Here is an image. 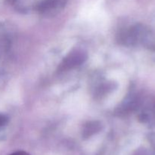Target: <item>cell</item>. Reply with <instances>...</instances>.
<instances>
[{
  "label": "cell",
  "mask_w": 155,
  "mask_h": 155,
  "mask_svg": "<svg viewBox=\"0 0 155 155\" xmlns=\"http://www.w3.org/2000/svg\"><path fill=\"white\" fill-rule=\"evenodd\" d=\"M68 0H42L37 5V11L41 15L52 16L64 8Z\"/></svg>",
  "instance_id": "3"
},
{
  "label": "cell",
  "mask_w": 155,
  "mask_h": 155,
  "mask_svg": "<svg viewBox=\"0 0 155 155\" xmlns=\"http://www.w3.org/2000/svg\"><path fill=\"white\" fill-rule=\"evenodd\" d=\"M2 49H3L2 44L1 43V40H0V59H1L2 54Z\"/></svg>",
  "instance_id": "8"
},
{
  "label": "cell",
  "mask_w": 155,
  "mask_h": 155,
  "mask_svg": "<svg viewBox=\"0 0 155 155\" xmlns=\"http://www.w3.org/2000/svg\"><path fill=\"white\" fill-rule=\"evenodd\" d=\"M118 37L120 42L127 46L145 45L151 42L152 33L147 26L137 24L122 30Z\"/></svg>",
  "instance_id": "1"
},
{
  "label": "cell",
  "mask_w": 155,
  "mask_h": 155,
  "mask_svg": "<svg viewBox=\"0 0 155 155\" xmlns=\"http://www.w3.org/2000/svg\"><path fill=\"white\" fill-rule=\"evenodd\" d=\"M9 122L8 117L6 114L2 113H0V129L5 127Z\"/></svg>",
  "instance_id": "6"
},
{
  "label": "cell",
  "mask_w": 155,
  "mask_h": 155,
  "mask_svg": "<svg viewBox=\"0 0 155 155\" xmlns=\"http://www.w3.org/2000/svg\"><path fill=\"white\" fill-rule=\"evenodd\" d=\"M100 129H101V124H99L98 121H89L84 126L83 133L88 136L92 133H95V132L98 131Z\"/></svg>",
  "instance_id": "5"
},
{
  "label": "cell",
  "mask_w": 155,
  "mask_h": 155,
  "mask_svg": "<svg viewBox=\"0 0 155 155\" xmlns=\"http://www.w3.org/2000/svg\"><path fill=\"white\" fill-rule=\"evenodd\" d=\"M88 58L86 51L81 48L74 49L68 53L58 66L59 72H64L74 69L83 64Z\"/></svg>",
  "instance_id": "2"
},
{
  "label": "cell",
  "mask_w": 155,
  "mask_h": 155,
  "mask_svg": "<svg viewBox=\"0 0 155 155\" xmlns=\"http://www.w3.org/2000/svg\"><path fill=\"white\" fill-rule=\"evenodd\" d=\"M139 119L143 124L150 126L155 125V104H148L142 107Z\"/></svg>",
  "instance_id": "4"
},
{
  "label": "cell",
  "mask_w": 155,
  "mask_h": 155,
  "mask_svg": "<svg viewBox=\"0 0 155 155\" xmlns=\"http://www.w3.org/2000/svg\"><path fill=\"white\" fill-rule=\"evenodd\" d=\"M9 155H30L29 153L26 152V151H16V152H14L12 153V154H9Z\"/></svg>",
  "instance_id": "7"
}]
</instances>
